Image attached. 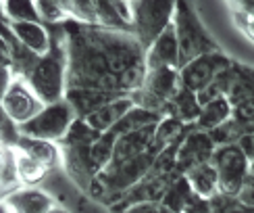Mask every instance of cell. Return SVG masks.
<instances>
[{
  "instance_id": "1",
  "label": "cell",
  "mask_w": 254,
  "mask_h": 213,
  "mask_svg": "<svg viewBox=\"0 0 254 213\" xmlns=\"http://www.w3.org/2000/svg\"><path fill=\"white\" fill-rule=\"evenodd\" d=\"M67 48V90L83 88L127 97L146 76L144 48L133 34L98 25L63 23Z\"/></svg>"
},
{
  "instance_id": "2",
  "label": "cell",
  "mask_w": 254,
  "mask_h": 213,
  "mask_svg": "<svg viewBox=\"0 0 254 213\" xmlns=\"http://www.w3.org/2000/svg\"><path fill=\"white\" fill-rule=\"evenodd\" d=\"M50 46L42 57H38L36 65L23 78L27 86L42 101V105H52L65 99L67 90V48L63 25H52Z\"/></svg>"
},
{
  "instance_id": "3",
  "label": "cell",
  "mask_w": 254,
  "mask_h": 213,
  "mask_svg": "<svg viewBox=\"0 0 254 213\" xmlns=\"http://www.w3.org/2000/svg\"><path fill=\"white\" fill-rule=\"evenodd\" d=\"M173 29H175L177 48H179V69L198 57L221 50L217 40L208 34V29L200 21L196 6L192 2H182V0L175 2Z\"/></svg>"
},
{
  "instance_id": "4",
  "label": "cell",
  "mask_w": 254,
  "mask_h": 213,
  "mask_svg": "<svg viewBox=\"0 0 254 213\" xmlns=\"http://www.w3.org/2000/svg\"><path fill=\"white\" fill-rule=\"evenodd\" d=\"M182 88L177 69H150L146 71L144 82L140 88H135L131 94H127L133 106H140L150 113H158L165 117L167 105Z\"/></svg>"
},
{
  "instance_id": "5",
  "label": "cell",
  "mask_w": 254,
  "mask_h": 213,
  "mask_svg": "<svg viewBox=\"0 0 254 213\" xmlns=\"http://www.w3.org/2000/svg\"><path fill=\"white\" fill-rule=\"evenodd\" d=\"M173 0H133L131 2V34L144 50L173 23Z\"/></svg>"
},
{
  "instance_id": "6",
  "label": "cell",
  "mask_w": 254,
  "mask_h": 213,
  "mask_svg": "<svg viewBox=\"0 0 254 213\" xmlns=\"http://www.w3.org/2000/svg\"><path fill=\"white\" fill-rule=\"evenodd\" d=\"M75 119H77L75 111H73L71 105L63 99L59 103L44 105V109H42L34 119H29L27 123H23L19 127V134L27 136V138H38V140L59 144L63 138H65L67 130Z\"/></svg>"
},
{
  "instance_id": "7",
  "label": "cell",
  "mask_w": 254,
  "mask_h": 213,
  "mask_svg": "<svg viewBox=\"0 0 254 213\" xmlns=\"http://www.w3.org/2000/svg\"><path fill=\"white\" fill-rule=\"evenodd\" d=\"M208 163L217 172L219 193L236 197L242 182H244V178L250 174V161L242 153V148L238 144L217 146Z\"/></svg>"
},
{
  "instance_id": "8",
  "label": "cell",
  "mask_w": 254,
  "mask_h": 213,
  "mask_svg": "<svg viewBox=\"0 0 254 213\" xmlns=\"http://www.w3.org/2000/svg\"><path fill=\"white\" fill-rule=\"evenodd\" d=\"M0 106H2L6 117L17 127L27 123L29 119H34V117L44 109V105H42V101L34 94V90L27 86V82L17 76L8 82L6 90L2 92V97H0Z\"/></svg>"
},
{
  "instance_id": "9",
  "label": "cell",
  "mask_w": 254,
  "mask_h": 213,
  "mask_svg": "<svg viewBox=\"0 0 254 213\" xmlns=\"http://www.w3.org/2000/svg\"><path fill=\"white\" fill-rule=\"evenodd\" d=\"M231 63H234V59L227 57L223 50L208 52V55L198 57L179 69V82H182V86L186 90L200 92L202 88H206L221 71H225Z\"/></svg>"
},
{
  "instance_id": "10",
  "label": "cell",
  "mask_w": 254,
  "mask_h": 213,
  "mask_svg": "<svg viewBox=\"0 0 254 213\" xmlns=\"http://www.w3.org/2000/svg\"><path fill=\"white\" fill-rule=\"evenodd\" d=\"M225 99L231 105V117L236 121L246 123L254 119V67L234 59V80Z\"/></svg>"
},
{
  "instance_id": "11",
  "label": "cell",
  "mask_w": 254,
  "mask_h": 213,
  "mask_svg": "<svg viewBox=\"0 0 254 213\" xmlns=\"http://www.w3.org/2000/svg\"><path fill=\"white\" fill-rule=\"evenodd\" d=\"M61 163L65 167L67 176L75 182L83 193L92 188L94 180L100 174V167L92 159V144L90 146H61Z\"/></svg>"
},
{
  "instance_id": "12",
  "label": "cell",
  "mask_w": 254,
  "mask_h": 213,
  "mask_svg": "<svg viewBox=\"0 0 254 213\" xmlns=\"http://www.w3.org/2000/svg\"><path fill=\"white\" fill-rule=\"evenodd\" d=\"M215 144L210 140V136L206 132H200V130H194L188 132V136L182 140L177 148V157H175V169L179 176H184L188 169H192L196 165H202V163H208L210 157L215 153Z\"/></svg>"
},
{
  "instance_id": "13",
  "label": "cell",
  "mask_w": 254,
  "mask_h": 213,
  "mask_svg": "<svg viewBox=\"0 0 254 213\" xmlns=\"http://www.w3.org/2000/svg\"><path fill=\"white\" fill-rule=\"evenodd\" d=\"M177 176H144L135 186H131L127 193L115 203L111 209L113 213H121L127 207L142 205V203H161L165 190Z\"/></svg>"
},
{
  "instance_id": "14",
  "label": "cell",
  "mask_w": 254,
  "mask_h": 213,
  "mask_svg": "<svg viewBox=\"0 0 254 213\" xmlns=\"http://www.w3.org/2000/svg\"><path fill=\"white\" fill-rule=\"evenodd\" d=\"M161 205L169 213H210L208 201L198 197L192 188H190L188 180L184 176H177L165 195L161 199Z\"/></svg>"
},
{
  "instance_id": "15",
  "label": "cell",
  "mask_w": 254,
  "mask_h": 213,
  "mask_svg": "<svg viewBox=\"0 0 254 213\" xmlns=\"http://www.w3.org/2000/svg\"><path fill=\"white\" fill-rule=\"evenodd\" d=\"M146 71L150 69H177L179 71V48L173 23L169 25L144 52Z\"/></svg>"
},
{
  "instance_id": "16",
  "label": "cell",
  "mask_w": 254,
  "mask_h": 213,
  "mask_svg": "<svg viewBox=\"0 0 254 213\" xmlns=\"http://www.w3.org/2000/svg\"><path fill=\"white\" fill-rule=\"evenodd\" d=\"M2 201L6 203L10 213H46L52 207H57V201L48 193L40 188H27V186H19Z\"/></svg>"
},
{
  "instance_id": "17",
  "label": "cell",
  "mask_w": 254,
  "mask_h": 213,
  "mask_svg": "<svg viewBox=\"0 0 254 213\" xmlns=\"http://www.w3.org/2000/svg\"><path fill=\"white\" fill-rule=\"evenodd\" d=\"M154 127L156 125H146V127H140V130H133V132L117 136V142H115L111 161H129V159H135V157L144 155L152 144Z\"/></svg>"
},
{
  "instance_id": "18",
  "label": "cell",
  "mask_w": 254,
  "mask_h": 213,
  "mask_svg": "<svg viewBox=\"0 0 254 213\" xmlns=\"http://www.w3.org/2000/svg\"><path fill=\"white\" fill-rule=\"evenodd\" d=\"M113 99H121V97L109 94V92H98V90H83V88L65 90V101L71 105V109L75 111L77 119H86V117L96 113L102 105L111 103Z\"/></svg>"
},
{
  "instance_id": "19",
  "label": "cell",
  "mask_w": 254,
  "mask_h": 213,
  "mask_svg": "<svg viewBox=\"0 0 254 213\" xmlns=\"http://www.w3.org/2000/svg\"><path fill=\"white\" fill-rule=\"evenodd\" d=\"M13 36L17 38V42L21 46H25L29 52L42 57L50 46V31L44 23H8Z\"/></svg>"
},
{
  "instance_id": "20",
  "label": "cell",
  "mask_w": 254,
  "mask_h": 213,
  "mask_svg": "<svg viewBox=\"0 0 254 213\" xmlns=\"http://www.w3.org/2000/svg\"><path fill=\"white\" fill-rule=\"evenodd\" d=\"M131 106H133V105H131L129 97L113 99L111 103L102 105L96 113H92L90 117H86V123L92 127V130L104 134V132H109L111 127L117 125V123L123 119V117H125V113L131 109Z\"/></svg>"
},
{
  "instance_id": "21",
  "label": "cell",
  "mask_w": 254,
  "mask_h": 213,
  "mask_svg": "<svg viewBox=\"0 0 254 213\" xmlns=\"http://www.w3.org/2000/svg\"><path fill=\"white\" fill-rule=\"evenodd\" d=\"M13 148H17L19 153L31 157L34 161L42 163L48 169L57 167L61 163V148L55 142H46V140H38V138L19 136V140H17V144Z\"/></svg>"
},
{
  "instance_id": "22",
  "label": "cell",
  "mask_w": 254,
  "mask_h": 213,
  "mask_svg": "<svg viewBox=\"0 0 254 213\" xmlns=\"http://www.w3.org/2000/svg\"><path fill=\"white\" fill-rule=\"evenodd\" d=\"M200 109H202V106H200L196 101V92H190L182 86L179 92L173 97V101L167 105L165 117H173V119H177L179 123L190 125V123H196Z\"/></svg>"
},
{
  "instance_id": "23",
  "label": "cell",
  "mask_w": 254,
  "mask_h": 213,
  "mask_svg": "<svg viewBox=\"0 0 254 213\" xmlns=\"http://www.w3.org/2000/svg\"><path fill=\"white\" fill-rule=\"evenodd\" d=\"M184 178L188 180L190 188H192L198 197H202L206 201L219 193L217 172L213 169L210 163H202V165H196L192 169H188V172L184 174Z\"/></svg>"
},
{
  "instance_id": "24",
  "label": "cell",
  "mask_w": 254,
  "mask_h": 213,
  "mask_svg": "<svg viewBox=\"0 0 254 213\" xmlns=\"http://www.w3.org/2000/svg\"><path fill=\"white\" fill-rule=\"evenodd\" d=\"M13 159H15V174H17V180H19V186L36 188V184H40L42 180L46 178V174L50 172L48 167L34 161L31 157L19 153L17 148H13Z\"/></svg>"
},
{
  "instance_id": "25",
  "label": "cell",
  "mask_w": 254,
  "mask_h": 213,
  "mask_svg": "<svg viewBox=\"0 0 254 213\" xmlns=\"http://www.w3.org/2000/svg\"><path fill=\"white\" fill-rule=\"evenodd\" d=\"M229 117H231V105L227 103V99H217L200 109V115H198L194 127L208 134V132H213L215 127H219L221 123H225Z\"/></svg>"
},
{
  "instance_id": "26",
  "label": "cell",
  "mask_w": 254,
  "mask_h": 213,
  "mask_svg": "<svg viewBox=\"0 0 254 213\" xmlns=\"http://www.w3.org/2000/svg\"><path fill=\"white\" fill-rule=\"evenodd\" d=\"M94 4H96V25L98 27L131 34V25L121 19L117 6H115V0H94Z\"/></svg>"
},
{
  "instance_id": "27",
  "label": "cell",
  "mask_w": 254,
  "mask_h": 213,
  "mask_svg": "<svg viewBox=\"0 0 254 213\" xmlns=\"http://www.w3.org/2000/svg\"><path fill=\"white\" fill-rule=\"evenodd\" d=\"M161 119H163V115H158V113H150L146 109H140V106H131V109L125 113L123 119L115 127H111V132L121 136V134H127V132L140 130V127H146V125H156Z\"/></svg>"
},
{
  "instance_id": "28",
  "label": "cell",
  "mask_w": 254,
  "mask_h": 213,
  "mask_svg": "<svg viewBox=\"0 0 254 213\" xmlns=\"http://www.w3.org/2000/svg\"><path fill=\"white\" fill-rule=\"evenodd\" d=\"M0 15L8 23H36V21H40L36 13V4L31 0H6V2H0Z\"/></svg>"
},
{
  "instance_id": "29",
  "label": "cell",
  "mask_w": 254,
  "mask_h": 213,
  "mask_svg": "<svg viewBox=\"0 0 254 213\" xmlns=\"http://www.w3.org/2000/svg\"><path fill=\"white\" fill-rule=\"evenodd\" d=\"M98 138H100V132L92 130L86 123V119H75L59 144L61 146H90L96 142Z\"/></svg>"
},
{
  "instance_id": "30",
  "label": "cell",
  "mask_w": 254,
  "mask_h": 213,
  "mask_svg": "<svg viewBox=\"0 0 254 213\" xmlns=\"http://www.w3.org/2000/svg\"><path fill=\"white\" fill-rule=\"evenodd\" d=\"M63 8L69 21L81 25H96V4L94 0H75V2H63Z\"/></svg>"
},
{
  "instance_id": "31",
  "label": "cell",
  "mask_w": 254,
  "mask_h": 213,
  "mask_svg": "<svg viewBox=\"0 0 254 213\" xmlns=\"http://www.w3.org/2000/svg\"><path fill=\"white\" fill-rule=\"evenodd\" d=\"M36 4V13L40 23H44L46 27L52 25H63L65 21H69L65 8H63V2H55V0H38Z\"/></svg>"
},
{
  "instance_id": "32",
  "label": "cell",
  "mask_w": 254,
  "mask_h": 213,
  "mask_svg": "<svg viewBox=\"0 0 254 213\" xmlns=\"http://www.w3.org/2000/svg\"><path fill=\"white\" fill-rule=\"evenodd\" d=\"M208 136H210V140H213L215 146H227V144H238L240 138L244 136V130H242L240 121H236L234 117H229L225 123L215 127L213 132H208Z\"/></svg>"
},
{
  "instance_id": "33",
  "label": "cell",
  "mask_w": 254,
  "mask_h": 213,
  "mask_svg": "<svg viewBox=\"0 0 254 213\" xmlns=\"http://www.w3.org/2000/svg\"><path fill=\"white\" fill-rule=\"evenodd\" d=\"M208 207H210V213H254V209L242 205L236 197L221 195V193L208 199Z\"/></svg>"
},
{
  "instance_id": "34",
  "label": "cell",
  "mask_w": 254,
  "mask_h": 213,
  "mask_svg": "<svg viewBox=\"0 0 254 213\" xmlns=\"http://www.w3.org/2000/svg\"><path fill=\"white\" fill-rule=\"evenodd\" d=\"M229 6L238 8V10H234V15L240 23V29H244L254 40V2H231Z\"/></svg>"
},
{
  "instance_id": "35",
  "label": "cell",
  "mask_w": 254,
  "mask_h": 213,
  "mask_svg": "<svg viewBox=\"0 0 254 213\" xmlns=\"http://www.w3.org/2000/svg\"><path fill=\"white\" fill-rule=\"evenodd\" d=\"M236 199L240 201L242 205H246V207L254 209V176H252V174H248V176L244 178V182H242V186H240V190H238Z\"/></svg>"
},
{
  "instance_id": "36",
  "label": "cell",
  "mask_w": 254,
  "mask_h": 213,
  "mask_svg": "<svg viewBox=\"0 0 254 213\" xmlns=\"http://www.w3.org/2000/svg\"><path fill=\"white\" fill-rule=\"evenodd\" d=\"M121 213H169L161 203H142V205H133L127 207Z\"/></svg>"
},
{
  "instance_id": "37",
  "label": "cell",
  "mask_w": 254,
  "mask_h": 213,
  "mask_svg": "<svg viewBox=\"0 0 254 213\" xmlns=\"http://www.w3.org/2000/svg\"><path fill=\"white\" fill-rule=\"evenodd\" d=\"M238 146L242 148V153L248 157V161H254V134H246L240 138Z\"/></svg>"
},
{
  "instance_id": "38",
  "label": "cell",
  "mask_w": 254,
  "mask_h": 213,
  "mask_svg": "<svg viewBox=\"0 0 254 213\" xmlns=\"http://www.w3.org/2000/svg\"><path fill=\"white\" fill-rule=\"evenodd\" d=\"M0 67H6L13 71V59H10V48L4 42V38L0 36Z\"/></svg>"
},
{
  "instance_id": "39",
  "label": "cell",
  "mask_w": 254,
  "mask_h": 213,
  "mask_svg": "<svg viewBox=\"0 0 254 213\" xmlns=\"http://www.w3.org/2000/svg\"><path fill=\"white\" fill-rule=\"evenodd\" d=\"M115 6H117L121 19L131 25V2H121V0H115Z\"/></svg>"
},
{
  "instance_id": "40",
  "label": "cell",
  "mask_w": 254,
  "mask_h": 213,
  "mask_svg": "<svg viewBox=\"0 0 254 213\" xmlns=\"http://www.w3.org/2000/svg\"><path fill=\"white\" fill-rule=\"evenodd\" d=\"M13 78H15V76H13V71L6 69V67H0V97H2V92L6 90L8 82L13 80Z\"/></svg>"
},
{
  "instance_id": "41",
  "label": "cell",
  "mask_w": 254,
  "mask_h": 213,
  "mask_svg": "<svg viewBox=\"0 0 254 213\" xmlns=\"http://www.w3.org/2000/svg\"><path fill=\"white\" fill-rule=\"evenodd\" d=\"M242 130H244V136H246V134H254V119L242 123Z\"/></svg>"
},
{
  "instance_id": "42",
  "label": "cell",
  "mask_w": 254,
  "mask_h": 213,
  "mask_svg": "<svg viewBox=\"0 0 254 213\" xmlns=\"http://www.w3.org/2000/svg\"><path fill=\"white\" fill-rule=\"evenodd\" d=\"M0 213H10V211H8V207H6V203H4L2 199H0Z\"/></svg>"
},
{
  "instance_id": "43",
  "label": "cell",
  "mask_w": 254,
  "mask_h": 213,
  "mask_svg": "<svg viewBox=\"0 0 254 213\" xmlns=\"http://www.w3.org/2000/svg\"><path fill=\"white\" fill-rule=\"evenodd\" d=\"M46 213H67V211L63 209V207H59V205H57V207H52L50 211H46Z\"/></svg>"
},
{
  "instance_id": "44",
  "label": "cell",
  "mask_w": 254,
  "mask_h": 213,
  "mask_svg": "<svg viewBox=\"0 0 254 213\" xmlns=\"http://www.w3.org/2000/svg\"><path fill=\"white\" fill-rule=\"evenodd\" d=\"M250 174L254 176V161H250Z\"/></svg>"
}]
</instances>
